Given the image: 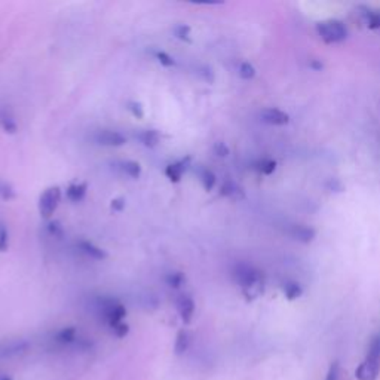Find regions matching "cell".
<instances>
[{"mask_svg":"<svg viewBox=\"0 0 380 380\" xmlns=\"http://www.w3.org/2000/svg\"><path fill=\"white\" fill-rule=\"evenodd\" d=\"M380 374V334L374 336L368 345L364 361L357 368L358 380H376Z\"/></svg>","mask_w":380,"mask_h":380,"instance_id":"6da1fadb","label":"cell"},{"mask_svg":"<svg viewBox=\"0 0 380 380\" xmlns=\"http://www.w3.org/2000/svg\"><path fill=\"white\" fill-rule=\"evenodd\" d=\"M234 278L238 285L244 289V293L247 296L257 294L256 289H258L260 285L263 284V278L260 275V272L247 263H239L235 266Z\"/></svg>","mask_w":380,"mask_h":380,"instance_id":"7a4b0ae2","label":"cell"},{"mask_svg":"<svg viewBox=\"0 0 380 380\" xmlns=\"http://www.w3.org/2000/svg\"><path fill=\"white\" fill-rule=\"evenodd\" d=\"M99 312L103 315L104 323L112 328V332L116 327L125 323L124 319L126 316V309L121 302H117L116 298L107 297L99 300Z\"/></svg>","mask_w":380,"mask_h":380,"instance_id":"3957f363","label":"cell"},{"mask_svg":"<svg viewBox=\"0 0 380 380\" xmlns=\"http://www.w3.org/2000/svg\"><path fill=\"white\" fill-rule=\"evenodd\" d=\"M318 35L321 36L323 41L327 44H337L342 42L348 36V30L345 24L339 19H328V21H323L316 26Z\"/></svg>","mask_w":380,"mask_h":380,"instance_id":"277c9868","label":"cell"},{"mask_svg":"<svg viewBox=\"0 0 380 380\" xmlns=\"http://www.w3.org/2000/svg\"><path fill=\"white\" fill-rule=\"evenodd\" d=\"M59 202H61V189L58 186L48 187L39 198V213L42 218L51 217L57 211Z\"/></svg>","mask_w":380,"mask_h":380,"instance_id":"5b68a950","label":"cell"},{"mask_svg":"<svg viewBox=\"0 0 380 380\" xmlns=\"http://www.w3.org/2000/svg\"><path fill=\"white\" fill-rule=\"evenodd\" d=\"M95 142L99 146H106V147H122L126 144V137L119 131L104 129V131H99L97 134Z\"/></svg>","mask_w":380,"mask_h":380,"instance_id":"8992f818","label":"cell"},{"mask_svg":"<svg viewBox=\"0 0 380 380\" xmlns=\"http://www.w3.org/2000/svg\"><path fill=\"white\" fill-rule=\"evenodd\" d=\"M195 307L196 306H195L193 298L189 294H183L177 298V311L184 324H189L190 321H192V318L195 315Z\"/></svg>","mask_w":380,"mask_h":380,"instance_id":"52a82bcc","label":"cell"},{"mask_svg":"<svg viewBox=\"0 0 380 380\" xmlns=\"http://www.w3.org/2000/svg\"><path fill=\"white\" fill-rule=\"evenodd\" d=\"M260 117H262L263 122L269 125H278V126L285 125L289 121L288 115L278 108H265L262 110V113H260Z\"/></svg>","mask_w":380,"mask_h":380,"instance_id":"ba28073f","label":"cell"},{"mask_svg":"<svg viewBox=\"0 0 380 380\" xmlns=\"http://www.w3.org/2000/svg\"><path fill=\"white\" fill-rule=\"evenodd\" d=\"M187 165H189V158L187 159H182V161H177L169 164L165 168V175L171 183H178L182 182L183 174L187 171Z\"/></svg>","mask_w":380,"mask_h":380,"instance_id":"9c48e42d","label":"cell"},{"mask_svg":"<svg viewBox=\"0 0 380 380\" xmlns=\"http://www.w3.org/2000/svg\"><path fill=\"white\" fill-rule=\"evenodd\" d=\"M77 247L79 249H81V251L88 256L89 258H94V260H106L108 257L107 251L103 248H99L97 247L95 244L93 243H89V241H79L77 243Z\"/></svg>","mask_w":380,"mask_h":380,"instance_id":"30bf717a","label":"cell"},{"mask_svg":"<svg viewBox=\"0 0 380 380\" xmlns=\"http://www.w3.org/2000/svg\"><path fill=\"white\" fill-rule=\"evenodd\" d=\"M88 192V184L86 183H73L70 184L66 190V196L70 202L77 204L81 202L82 199L86 196Z\"/></svg>","mask_w":380,"mask_h":380,"instance_id":"8fae6325","label":"cell"},{"mask_svg":"<svg viewBox=\"0 0 380 380\" xmlns=\"http://www.w3.org/2000/svg\"><path fill=\"white\" fill-rule=\"evenodd\" d=\"M138 142L142 143L147 149H153L161 142V134H159L156 129H144V131L137 134Z\"/></svg>","mask_w":380,"mask_h":380,"instance_id":"7c38bea8","label":"cell"},{"mask_svg":"<svg viewBox=\"0 0 380 380\" xmlns=\"http://www.w3.org/2000/svg\"><path fill=\"white\" fill-rule=\"evenodd\" d=\"M0 126H2V129L6 134H17L18 133V124L15 121V117L6 108L0 112Z\"/></svg>","mask_w":380,"mask_h":380,"instance_id":"4fadbf2b","label":"cell"},{"mask_svg":"<svg viewBox=\"0 0 380 380\" xmlns=\"http://www.w3.org/2000/svg\"><path fill=\"white\" fill-rule=\"evenodd\" d=\"M77 339V330L75 327H66L55 334V342L61 345H70L75 343Z\"/></svg>","mask_w":380,"mask_h":380,"instance_id":"5bb4252c","label":"cell"},{"mask_svg":"<svg viewBox=\"0 0 380 380\" xmlns=\"http://www.w3.org/2000/svg\"><path fill=\"white\" fill-rule=\"evenodd\" d=\"M121 169H122V173L125 175H128L129 178H133V180H138L140 177H142V173H143L142 165H140V162H137V161H124V162H121Z\"/></svg>","mask_w":380,"mask_h":380,"instance_id":"9a60e30c","label":"cell"},{"mask_svg":"<svg viewBox=\"0 0 380 380\" xmlns=\"http://www.w3.org/2000/svg\"><path fill=\"white\" fill-rule=\"evenodd\" d=\"M199 180H201V183H202V186H204V189L207 190V192H211V190L216 186V183H217V177L209 168L199 169Z\"/></svg>","mask_w":380,"mask_h":380,"instance_id":"2e32d148","label":"cell"},{"mask_svg":"<svg viewBox=\"0 0 380 380\" xmlns=\"http://www.w3.org/2000/svg\"><path fill=\"white\" fill-rule=\"evenodd\" d=\"M292 235H293L296 239H298V241L309 243V241H312V239H314L315 232L312 231L311 227H306V226H294Z\"/></svg>","mask_w":380,"mask_h":380,"instance_id":"e0dca14e","label":"cell"},{"mask_svg":"<svg viewBox=\"0 0 380 380\" xmlns=\"http://www.w3.org/2000/svg\"><path fill=\"white\" fill-rule=\"evenodd\" d=\"M184 283H186V275L183 272L177 271V272H169L165 275V284L174 289L183 287Z\"/></svg>","mask_w":380,"mask_h":380,"instance_id":"ac0fdd59","label":"cell"},{"mask_svg":"<svg viewBox=\"0 0 380 380\" xmlns=\"http://www.w3.org/2000/svg\"><path fill=\"white\" fill-rule=\"evenodd\" d=\"M174 36L178 39V41L182 42H187L190 44L192 42V37H190V33H192V28H190V26L187 24H178L174 27Z\"/></svg>","mask_w":380,"mask_h":380,"instance_id":"d6986e66","label":"cell"},{"mask_svg":"<svg viewBox=\"0 0 380 380\" xmlns=\"http://www.w3.org/2000/svg\"><path fill=\"white\" fill-rule=\"evenodd\" d=\"M190 343V336L186 332V330H182V332H178L177 339H175V352L177 354H183L184 351H187Z\"/></svg>","mask_w":380,"mask_h":380,"instance_id":"ffe728a7","label":"cell"},{"mask_svg":"<svg viewBox=\"0 0 380 380\" xmlns=\"http://www.w3.org/2000/svg\"><path fill=\"white\" fill-rule=\"evenodd\" d=\"M284 293L289 300H294V298L302 296L303 289L297 283H285L284 284Z\"/></svg>","mask_w":380,"mask_h":380,"instance_id":"44dd1931","label":"cell"},{"mask_svg":"<svg viewBox=\"0 0 380 380\" xmlns=\"http://www.w3.org/2000/svg\"><path fill=\"white\" fill-rule=\"evenodd\" d=\"M0 196H2L5 201H11V199L17 198L14 187L8 182H3V180H0Z\"/></svg>","mask_w":380,"mask_h":380,"instance_id":"7402d4cb","label":"cell"},{"mask_svg":"<svg viewBox=\"0 0 380 380\" xmlns=\"http://www.w3.org/2000/svg\"><path fill=\"white\" fill-rule=\"evenodd\" d=\"M155 57L158 59V63L161 64V66H164V67H173V66H175L174 57H171V55H169L165 51H156Z\"/></svg>","mask_w":380,"mask_h":380,"instance_id":"603a6c76","label":"cell"},{"mask_svg":"<svg viewBox=\"0 0 380 380\" xmlns=\"http://www.w3.org/2000/svg\"><path fill=\"white\" fill-rule=\"evenodd\" d=\"M196 73L198 76L202 79V81L208 82V84H213L214 82V72H213V68L211 67H208V66H199L198 70H196Z\"/></svg>","mask_w":380,"mask_h":380,"instance_id":"cb8c5ba5","label":"cell"},{"mask_svg":"<svg viewBox=\"0 0 380 380\" xmlns=\"http://www.w3.org/2000/svg\"><path fill=\"white\" fill-rule=\"evenodd\" d=\"M126 108L131 112V115L137 119H143L144 117V107L142 103L138 102H128L126 104Z\"/></svg>","mask_w":380,"mask_h":380,"instance_id":"d4e9b609","label":"cell"},{"mask_svg":"<svg viewBox=\"0 0 380 380\" xmlns=\"http://www.w3.org/2000/svg\"><path fill=\"white\" fill-rule=\"evenodd\" d=\"M27 348V342H14V343H9L5 346V351H3V355H15L18 352L24 351V349Z\"/></svg>","mask_w":380,"mask_h":380,"instance_id":"484cf974","label":"cell"},{"mask_svg":"<svg viewBox=\"0 0 380 380\" xmlns=\"http://www.w3.org/2000/svg\"><path fill=\"white\" fill-rule=\"evenodd\" d=\"M275 167H276V164L274 161H271V159H265V161H260L257 164V169L262 174H272L275 171Z\"/></svg>","mask_w":380,"mask_h":380,"instance_id":"4316f807","label":"cell"},{"mask_svg":"<svg viewBox=\"0 0 380 380\" xmlns=\"http://www.w3.org/2000/svg\"><path fill=\"white\" fill-rule=\"evenodd\" d=\"M239 76H241L243 79H253L256 76V68L249 64V63H243L241 66H239Z\"/></svg>","mask_w":380,"mask_h":380,"instance_id":"83f0119b","label":"cell"},{"mask_svg":"<svg viewBox=\"0 0 380 380\" xmlns=\"http://www.w3.org/2000/svg\"><path fill=\"white\" fill-rule=\"evenodd\" d=\"M48 231L54 238H63L64 236V229L61 226V223L58 222V220H54V222H49L48 225Z\"/></svg>","mask_w":380,"mask_h":380,"instance_id":"f1b7e54d","label":"cell"},{"mask_svg":"<svg viewBox=\"0 0 380 380\" xmlns=\"http://www.w3.org/2000/svg\"><path fill=\"white\" fill-rule=\"evenodd\" d=\"M9 248V232L6 226H0V253L8 251Z\"/></svg>","mask_w":380,"mask_h":380,"instance_id":"f546056e","label":"cell"},{"mask_svg":"<svg viewBox=\"0 0 380 380\" xmlns=\"http://www.w3.org/2000/svg\"><path fill=\"white\" fill-rule=\"evenodd\" d=\"M238 190L239 189L232 182H226V183H223L222 189H220V193H222L223 196H234Z\"/></svg>","mask_w":380,"mask_h":380,"instance_id":"4dcf8cb0","label":"cell"},{"mask_svg":"<svg viewBox=\"0 0 380 380\" xmlns=\"http://www.w3.org/2000/svg\"><path fill=\"white\" fill-rule=\"evenodd\" d=\"M125 207H126V201L124 198H115V199H112V202H110V208H112L116 213H122Z\"/></svg>","mask_w":380,"mask_h":380,"instance_id":"1f68e13d","label":"cell"},{"mask_svg":"<svg viewBox=\"0 0 380 380\" xmlns=\"http://www.w3.org/2000/svg\"><path fill=\"white\" fill-rule=\"evenodd\" d=\"M213 150H214V153H216L217 156H220V158H226V156L229 155V147H227L223 142H217V143L214 144Z\"/></svg>","mask_w":380,"mask_h":380,"instance_id":"d6a6232c","label":"cell"},{"mask_svg":"<svg viewBox=\"0 0 380 380\" xmlns=\"http://www.w3.org/2000/svg\"><path fill=\"white\" fill-rule=\"evenodd\" d=\"M368 26L372 28L380 27V12H373L368 15Z\"/></svg>","mask_w":380,"mask_h":380,"instance_id":"836d02e7","label":"cell"},{"mask_svg":"<svg viewBox=\"0 0 380 380\" xmlns=\"http://www.w3.org/2000/svg\"><path fill=\"white\" fill-rule=\"evenodd\" d=\"M325 380H339V364L334 363L332 367H330Z\"/></svg>","mask_w":380,"mask_h":380,"instance_id":"e575fe53","label":"cell"},{"mask_svg":"<svg viewBox=\"0 0 380 380\" xmlns=\"http://www.w3.org/2000/svg\"><path fill=\"white\" fill-rule=\"evenodd\" d=\"M0 380H11L9 377H0Z\"/></svg>","mask_w":380,"mask_h":380,"instance_id":"d590c367","label":"cell"}]
</instances>
